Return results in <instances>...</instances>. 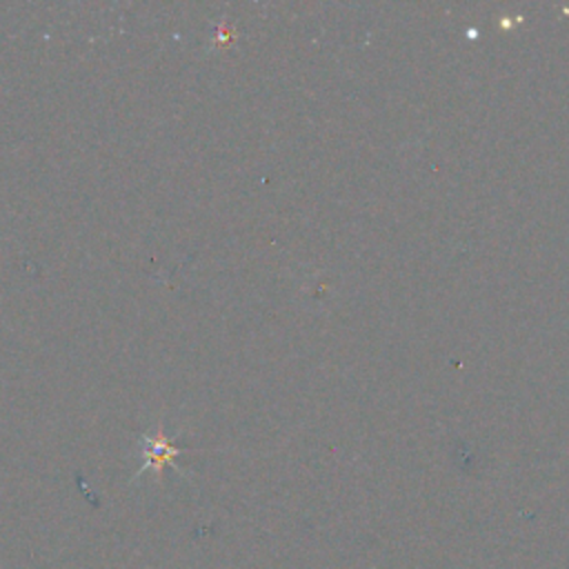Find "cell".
Here are the masks:
<instances>
[{
  "instance_id": "cell-1",
  "label": "cell",
  "mask_w": 569,
  "mask_h": 569,
  "mask_svg": "<svg viewBox=\"0 0 569 569\" xmlns=\"http://www.w3.org/2000/svg\"><path fill=\"white\" fill-rule=\"evenodd\" d=\"M178 453H180V449L173 447V445L162 436V431L156 433L153 438H144V445H142V462H140V469L136 471L133 480H136L140 473L149 471V469H153L156 473H160V469H162L164 465L176 467L173 460H176ZM176 469H178V467H176Z\"/></svg>"
}]
</instances>
